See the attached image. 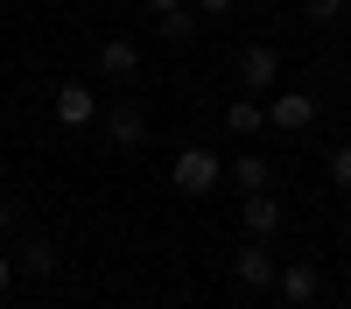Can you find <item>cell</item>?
<instances>
[{"instance_id": "1", "label": "cell", "mask_w": 351, "mask_h": 309, "mask_svg": "<svg viewBox=\"0 0 351 309\" xmlns=\"http://www.w3.org/2000/svg\"><path fill=\"white\" fill-rule=\"evenodd\" d=\"M169 183L183 190V197H211V190L225 183V162H218L211 148H176V162H169Z\"/></svg>"}, {"instance_id": "2", "label": "cell", "mask_w": 351, "mask_h": 309, "mask_svg": "<svg viewBox=\"0 0 351 309\" xmlns=\"http://www.w3.org/2000/svg\"><path fill=\"white\" fill-rule=\"evenodd\" d=\"M281 218H288V211H281V197H274V190H246V197H239V225H246L253 239L281 232Z\"/></svg>"}, {"instance_id": "3", "label": "cell", "mask_w": 351, "mask_h": 309, "mask_svg": "<svg viewBox=\"0 0 351 309\" xmlns=\"http://www.w3.org/2000/svg\"><path fill=\"white\" fill-rule=\"evenodd\" d=\"M99 71H106L112 84H134V77H141V42H134V36H106V42H99Z\"/></svg>"}, {"instance_id": "4", "label": "cell", "mask_w": 351, "mask_h": 309, "mask_svg": "<svg viewBox=\"0 0 351 309\" xmlns=\"http://www.w3.org/2000/svg\"><path fill=\"white\" fill-rule=\"evenodd\" d=\"M274 274H281V267H274V253L260 246V239L232 253V281H239V288H274Z\"/></svg>"}, {"instance_id": "5", "label": "cell", "mask_w": 351, "mask_h": 309, "mask_svg": "<svg viewBox=\"0 0 351 309\" xmlns=\"http://www.w3.org/2000/svg\"><path fill=\"white\" fill-rule=\"evenodd\" d=\"M239 84H246V92H274V84H281V56H274L267 42L239 49Z\"/></svg>"}, {"instance_id": "6", "label": "cell", "mask_w": 351, "mask_h": 309, "mask_svg": "<svg viewBox=\"0 0 351 309\" xmlns=\"http://www.w3.org/2000/svg\"><path fill=\"white\" fill-rule=\"evenodd\" d=\"M316 120V99L309 92H274V106H267V127H281V134H302Z\"/></svg>"}, {"instance_id": "7", "label": "cell", "mask_w": 351, "mask_h": 309, "mask_svg": "<svg viewBox=\"0 0 351 309\" xmlns=\"http://www.w3.org/2000/svg\"><path fill=\"white\" fill-rule=\"evenodd\" d=\"M274 288H281V302L309 309V302H316V288H324V274H316L309 260H295V267H281V274H274Z\"/></svg>"}, {"instance_id": "8", "label": "cell", "mask_w": 351, "mask_h": 309, "mask_svg": "<svg viewBox=\"0 0 351 309\" xmlns=\"http://www.w3.org/2000/svg\"><path fill=\"white\" fill-rule=\"evenodd\" d=\"M99 120V99L84 84H56V127H92Z\"/></svg>"}, {"instance_id": "9", "label": "cell", "mask_w": 351, "mask_h": 309, "mask_svg": "<svg viewBox=\"0 0 351 309\" xmlns=\"http://www.w3.org/2000/svg\"><path fill=\"white\" fill-rule=\"evenodd\" d=\"M106 134H112V148H141V140H148V112H141V106H112Z\"/></svg>"}, {"instance_id": "10", "label": "cell", "mask_w": 351, "mask_h": 309, "mask_svg": "<svg viewBox=\"0 0 351 309\" xmlns=\"http://www.w3.org/2000/svg\"><path fill=\"white\" fill-rule=\"evenodd\" d=\"M225 127L232 134H267V106H260V99H232L225 106Z\"/></svg>"}, {"instance_id": "11", "label": "cell", "mask_w": 351, "mask_h": 309, "mask_svg": "<svg viewBox=\"0 0 351 309\" xmlns=\"http://www.w3.org/2000/svg\"><path fill=\"white\" fill-rule=\"evenodd\" d=\"M225 183H239V197H246V190H267V183H274V169L260 162V155H239V162L225 169Z\"/></svg>"}, {"instance_id": "12", "label": "cell", "mask_w": 351, "mask_h": 309, "mask_svg": "<svg viewBox=\"0 0 351 309\" xmlns=\"http://www.w3.org/2000/svg\"><path fill=\"white\" fill-rule=\"evenodd\" d=\"M155 28H162V42H190L197 36V8H169V14H155Z\"/></svg>"}, {"instance_id": "13", "label": "cell", "mask_w": 351, "mask_h": 309, "mask_svg": "<svg viewBox=\"0 0 351 309\" xmlns=\"http://www.w3.org/2000/svg\"><path fill=\"white\" fill-rule=\"evenodd\" d=\"M21 267H28V274H56V246H49V239H28V246H21Z\"/></svg>"}, {"instance_id": "14", "label": "cell", "mask_w": 351, "mask_h": 309, "mask_svg": "<svg viewBox=\"0 0 351 309\" xmlns=\"http://www.w3.org/2000/svg\"><path fill=\"white\" fill-rule=\"evenodd\" d=\"M330 183L351 197V140H344V148H330Z\"/></svg>"}, {"instance_id": "15", "label": "cell", "mask_w": 351, "mask_h": 309, "mask_svg": "<svg viewBox=\"0 0 351 309\" xmlns=\"http://www.w3.org/2000/svg\"><path fill=\"white\" fill-rule=\"evenodd\" d=\"M302 14L309 21H337V14H351V0H302Z\"/></svg>"}, {"instance_id": "16", "label": "cell", "mask_w": 351, "mask_h": 309, "mask_svg": "<svg viewBox=\"0 0 351 309\" xmlns=\"http://www.w3.org/2000/svg\"><path fill=\"white\" fill-rule=\"evenodd\" d=\"M239 0H197V14H232Z\"/></svg>"}, {"instance_id": "17", "label": "cell", "mask_w": 351, "mask_h": 309, "mask_svg": "<svg viewBox=\"0 0 351 309\" xmlns=\"http://www.w3.org/2000/svg\"><path fill=\"white\" fill-rule=\"evenodd\" d=\"M14 288V260H8V253H0V295H8Z\"/></svg>"}, {"instance_id": "18", "label": "cell", "mask_w": 351, "mask_h": 309, "mask_svg": "<svg viewBox=\"0 0 351 309\" xmlns=\"http://www.w3.org/2000/svg\"><path fill=\"white\" fill-rule=\"evenodd\" d=\"M148 8H155V14H169V8H183V0H148Z\"/></svg>"}, {"instance_id": "19", "label": "cell", "mask_w": 351, "mask_h": 309, "mask_svg": "<svg viewBox=\"0 0 351 309\" xmlns=\"http://www.w3.org/2000/svg\"><path fill=\"white\" fill-rule=\"evenodd\" d=\"M8 225H14V218H8V204H0V232H8Z\"/></svg>"}, {"instance_id": "20", "label": "cell", "mask_w": 351, "mask_h": 309, "mask_svg": "<svg viewBox=\"0 0 351 309\" xmlns=\"http://www.w3.org/2000/svg\"><path fill=\"white\" fill-rule=\"evenodd\" d=\"M344 246H351V218H344Z\"/></svg>"}, {"instance_id": "21", "label": "cell", "mask_w": 351, "mask_h": 309, "mask_svg": "<svg viewBox=\"0 0 351 309\" xmlns=\"http://www.w3.org/2000/svg\"><path fill=\"white\" fill-rule=\"evenodd\" d=\"M127 309H155V302H127Z\"/></svg>"}, {"instance_id": "22", "label": "cell", "mask_w": 351, "mask_h": 309, "mask_svg": "<svg viewBox=\"0 0 351 309\" xmlns=\"http://www.w3.org/2000/svg\"><path fill=\"white\" fill-rule=\"evenodd\" d=\"M0 8H8V0H0Z\"/></svg>"}]
</instances>
